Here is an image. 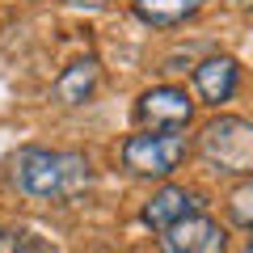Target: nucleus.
I'll return each mask as SVG.
<instances>
[{
  "instance_id": "obj_7",
  "label": "nucleus",
  "mask_w": 253,
  "mask_h": 253,
  "mask_svg": "<svg viewBox=\"0 0 253 253\" xmlns=\"http://www.w3.org/2000/svg\"><path fill=\"white\" fill-rule=\"evenodd\" d=\"M241 84V68H236L232 55H207V59L194 68V89L207 106H224L228 97Z\"/></svg>"
},
{
  "instance_id": "obj_2",
  "label": "nucleus",
  "mask_w": 253,
  "mask_h": 253,
  "mask_svg": "<svg viewBox=\"0 0 253 253\" xmlns=\"http://www.w3.org/2000/svg\"><path fill=\"white\" fill-rule=\"evenodd\" d=\"M199 156L215 173L253 177V123L236 114H219L199 131Z\"/></svg>"
},
{
  "instance_id": "obj_10",
  "label": "nucleus",
  "mask_w": 253,
  "mask_h": 253,
  "mask_svg": "<svg viewBox=\"0 0 253 253\" xmlns=\"http://www.w3.org/2000/svg\"><path fill=\"white\" fill-rule=\"evenodd\" d=\"M228 219L245 232H253V177H245L241 186L228 194Z\"/></svg>"
},
{
  "instance_id": "obj_3",
  "label": "nucleus",
  "mask_w": 253,
  "mask_h": 253,
  "mask_svg": "<svg viewBox=\"0 0 253 253\" xmlns=\"http://www.w3.org/2000/svg\"><path fill=\"white\" fill-rule=\"evenodd\" d=\"M190 152L181 131H135L123 144V169L135 177H169Z\"/></svg>"
},
{
  "instance_id": "obj_12",
  "label": "nucleus",
  "mask_w": 253,
  "mask_h": 253,
  "mask_svg": "<svg viewBox=\"0 0 253 253\" xmlns=\"http://www.w3.org/2000/svg\"><path fill=\"white\" fill-rule=\"evenodd\" d=\"M72 4H81V9H84V4H89V9H101L106 0H72Z\"/></svg>"
},
{
  "instance_id": "obj_5",
  "label": "nucleus",
  "mask_w": 253,
  "mask_h": 253,
  "mask_svg": "<svg viewBox=\"0 0 253 253\" xmlns=\"http://www.w3.org/2000/svg\"><path fill=\"white\" fill-rule=\"evenodd\" d=\"M161 253H228V232L211 215H190L161 232Z\"/></svg>"
},
{
  "instance_id": "obj_11",
  "label": "nucleus",
  "mask_w": 253,
  "mask_h": 253,
  "mask_svg": "<svg viewBox=\"0 0 253 253\" xmlns=\"http://www.w3.org/2000/svg\"><path fill=\"white\" fill-rule=\"evenodd\" d=\"M0 253H55V249L30 228H9V232H0Z\"/></svg>"
},
{
  "instance_id": "obj_1",
  "label": "nucleus",
  "mask_w": 253,
  "mask_h": 253,
  "mask_svg": "<svg viewBox=\"0 0 253 253\" xmlns=\"http://www.w3.org/2000/svg\"><path fill=\"white\" fill-rule=\"evenodd\" d=\"M13 186L38 203H72L81 199L93 181V165L81 152H59V148H21L9 161Z\"/></svg>"
},
{
  "instance_id": "obj_4",
  "label": "nucleus",
  "mask_w": 253,
  "mask_h": 253,
  "mask_svg": "<svg viewBox=\"0 0 253 253\" xmlns=\"http://www.w3.org/2000/svg\"><path fill=\"white\" fill-rule=\"evenodd\" d=\"M190 118H194V101L177 84H156L135 101V123L144 131H186Z\"/></svg>"
},
{
  "instance_id": "obj_14",
  "label": "nucleus",
  "mask_w": 253,
  "mask_h": 253,
  "mask_svg": "<svg viewBox=\"0 0 253 253\" xmlns=\"http://www.w3.org/2000/svg\"><path fill=\"white\" fill-rule=\"evenodd\" d=\"M241 253H253V236H249V241H245V249Z\"/></svg>"
},
{
  "instance_id": "obj_8",
  "label": "nucleus",
  "mask_w": 253,
  "mask_h": 253,
  "mask_svg": "<svg viewBox=\"0 0 253 253\" xmlns=\"http://www.w3.org/2000/svg\"><path fill=\"white\" fill-rule=\"evenodd\" d=\"M101 81V63L93 59V55H84V59L68 63L59 76H55V97L63 101V106H84V101L93 97V89H97Z\"/></svg>"
},
{
  "instance_id": "obj_9",
  "label": "nucleus",
  "mask_w": 253,
  "mask_h": 253,
  "mask_svg": "<svg viewBox=\"0 0 253 253\" xmlns=\"http://www.w3.org/2000/svg\"><path fill=\"white\" fill-rule=\"evenodd\" d=\"M131 9L144 26H156V30H169V26H181L190 21L194 13L203 9V0H131Z\"/></svg>"
},
{
  "instance_id": "obj_6",
  "label": "nucleus",
  "mask_w": 253,
  "mask_h": 253,
  "mask_svg": "<svg viewBox=\"0 0 253 253\" xmlns=\"http://www.w3.org/2000/svg\"><path fill=\"white\" fill-rule=\"evenodd\" d=\"M199 211H203V199L194 194V190H186V186H161L152 199L144 203V224L152 228V232H165V228L181 224V219H190V215H199Z\"/></svg>"
},
{
  "instance_id": "obj_13",
  "label": "nucleus",
  "mask_w": 253,
  "mask_h": 253,
  "mask_svg": "<svg viewBox=\"0 0 253 253\" xmlns=\"http://www.w3.org/2000/svg\"><path fill=\"white\" fill-rule=\"evenodd\" d=\"M236 9H241V13H249V17H253V0H236Z\"/></svg>"
}]
</instances>
